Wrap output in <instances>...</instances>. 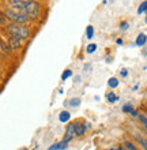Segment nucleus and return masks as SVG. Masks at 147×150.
Masks as SVG:
<instances>
[{
	"label": "nucleus",
	"instance_id": "f257e3e1",
	"mask_svg": "<svg viewBox=\"0 0 147 150\" xmlns=\"http://www.w3.org/2000/svg\"><path fill=\"white\" fill-rule=\"evenodd\" d=\"M7 8L15 12H19V14H23L29 19L38 18L41 11L40 3L33 1V0H10V1H7Z\"/></svg>",
	"mask_w": 147,
	"mask_h": 150
},
{
	"label": "nucleus",
	"instance_id": "f03ea898",
	"mask_svg": "<svg viewBox=\"0 0 147 150\" xmlns=\"http://www.w3.org/2000/svg\"><path fill=\"white\" fill-rule=\"evenodd\" d=\"M6 32L10 34V37H15L20 41H26L30 37V29L26 25L20 23H8L6 26Z\"/></svg>",
	"mask_w": 147,
	"mask_h": 150
},
{
	"label": "nucleus",
	"instance_id": "7ed1b4c3",
	"mask_svg": "<svg viewBox=\"0 0 147 150\" xmlns=\"http://www.w3.org/2000/svg\"><path fill=\"white\" fill-rule=\"evenodd\" d=\"M6 16H7L8 21H11V23H20V25H25L29 22V18L23 14H19V12H15L10 10V8H6V11H4Z\"/></svg>",
	"mask_w": 147,
	"mask_h": 150
},
{
	"label": "nucleus",
	"instance_id": "20e7f679",
	"mask_svg": "<svg viewBox=\"0 0 147 150\" xmlns=\"http://www.w3.org/2000/svg\"><path fill=\"white\" fill-rule=\"evenodd\" d=\"M22 44H23V41H20V40L15 38V37H8V40H7V45H8V48H10V51L20 49V48H22Z\"/></svg>",
	"mask_w": 147,
	"mask_h": 150
},
{
	"label": "nucleus",
	"instance_id": "39448f33",
	"mask_svg": "<svg viewBox=\"0 0 147 150\" xmlns=\"http://www.w3.org/2000/svg\"><path fill=\"white\" fill-rule=\"evenodd\" d=\"M87 126H84L82 122H75L74 123V130H75V137H83L86 132Z\"/></svg>",
	"mask_w": 147,
	"mask_h": 150
},
{
	"label": "nucleus",
	"instance_id": "423d86ee",
	"mask_svg": "<svg viewBox=\"0 0 147 150\" xmlns=\"http://www.w3.org/2000/svg\"><path fill=\"white\" fill-rule=\"evenodd\" d=\"M75 137V130H74V124H68L65 128V134H64V141L70 142L72 138Z\"/></svg>",
	"mask_w": 147,
	"mask_h": 150
},
{
	"label": "nucleus",
	"instance_id": "0eeeda50",
	"mask_svg": "<svg viewBox=\"0 0 147 150\" xmlns=\"http://www.w3.org/2000/svg\"><path fill=\"white\" fill-rule=\"evenodd\" d=\"M10 53V48H8L7 42H4L3 40L0 38V55L1 56H7Z\"/></svg>",
	"mask_w": 147,
	"mask_h": 150
},
{
	"label": "nucleus",
	"instance_id": "6e6552de",
	"mask_svg": "<svg viewBox=\"0 0 147 150\" xmlns=\"http://www.w3.org/2000/svg\"><path fill=\"white\" fill-rule=\"evenodd\" d=\"M146 42H147V36L144 34V33H140L139 36L136 37L135 44L138 45V47H143V45H146Z\"/></svg>",
	"mask_w": 147,
	"mask_h": 150
},
{
	"label": "nucleus",
	"instance_id": "1a4fd4ad",
	"mask_svg": "<svg viewBox=\"0 0 147 150\" xmlns=\"http://www.w3.org/2000/svg\"><path fill=\"white\" fill-rule=\"evenodd\" d=\"M70 119H71V113L68 111H61L59 115V120L61 123H68L70 122Z\"/></svg>",
	"mask_w": 147,
	"mask_h": 150
},
{
	"label": "nucleus",
	"instance_id": "9d476101",
	"mask_svg": "<svg viewBox=\"0 0 147 150\" xmlns=\"http://www.w3.org/2000/svg\"><path fill=\"white\" fill-rule=\"evenodd\" d=\"M123 112L124 113H131L132 116H138V113L135 112V108L132 107L131 104H124L123 105Z\"/></svg>",
	"mask_w": 147,
	"mask_h": 150
},
{
	"label": "nucleus",
	"instance_id": "9b49d317",
	"mask_svg": "<svg viewBox=\"0 0 147 150\" xmlns=\"http://www.w3.org/2000/svg\"><path fill=\"white\" fill-rule=\"evenodd\" d=\"M119 79L115 78V76H112V78H109V81H108V86L110 87V89H116V87H119Z\"/></svg>",
	"mask_w": 147,
	"mask_h": 150
},
{
	"label": "nucleus",
	"instance_id": "f8f14e48",
	"mask_svg": "<svg viewBox=\"0 0 147 150\" xmlns=\"http://www.w3.org/2000/svg\"><path fill=\"white\" fill-rule=\"evenodd\" d=\"M106 100H108V103L113 104V103H116V101L119 100V97L116 96V93H113V91H109V93L106 94Z\"/></svg>",
	"mask_w": 147,
	"mask_h": 150
},
{
	"label": "nucleus",
	"instance_id": "ddd939ff",
	"mask_svg": "<svg viewBox=\"0 0 147 150\" xmlns=\"http://www.w3.org/2000/svg\"><path fill=\"white\" fill-rule=\"evenodd\" d=\"M86 37H87L89 40L94 38V28H93L91 25H89L87 28H86Z\"/></svg>",
	"mask_w": 147,
	"mask_h": 150
},
{
	"label": "nucleus",
	"instance_id": "4468645a",
	"mask_svg": "<svg viewBox=\"0 0 147 150\" xmlns=\"http://www.w3.org/2000/svg\"><path fill=\"white\" fill-rule=\"evenodd\" d=\"M7 25H8L7 16H6V14H4L1 10H0V26H7Z\"/></svg>",
	"mask_w": 147,
	"mask_h": 150
},
{
	"label": "nucleus",
	"instance_id": "2eb2a0df",
	"mask_svg": "<svg viewBox=\"0 0 147 150\" xmlns=\"http://www.w3.org/2000/svg\"><path fill=\"white\" fill-rule=\"evenodd\" d=\"M97 51V44H89L87 47H86V52H87L89 55H91V53H94V52Z\"/></svg>",
	"mask_w": 147,
	"mask_h": 150
},
{
	"label": "nucleus",
	"instance_id": "dca6fc26",
	"mask_svg": "<svg viewBox=\"0 0 147 150\" xmlns=\"http://www.w3.org/2000/svg\"><path fill=\"white\" fill-rule=\"evenodd\" d=\"M80 105V98L79 97H74V98L70 100V107L75 108V107H79Z\"/></svg>",
	"mask_w": 147,
	"mask_h": 150
},
{
	"label": "nucleus",
	"instance_id": "f3484780",
	"mask_svg": "<svg viewBox=\"0 0 147 150\" xmlns=\"http://www.w3.org/2000/svg\"><path fill=\"white\" fill-rule=\"evenodd\" d=\"M68 143L70 142H67V141H61V142H57L56 145H57V150H65L68 147Z\"/></svg>",
	"mask_w": 147,
	"mask_h": 150
},
{
	"label": "nucleus",
	"instance_id": "a211bd4d",
	"mask_svg": "<svg viewBox=\"0 0 147 150\" xmlns=\"http://www.w3.org/2000/svg\"><path fill=\"white\" fill-rule=\"evenodd\" d=\"M72 76V70H65V71L63 72V75H61V81H67L68 78H71Z\"/></svg>",
	"mask_w": 147,
	"mask_h": 150
},
{
	"label": "nucleus",
	"instance_id": "6ab92c4d",
	"mask_svg": "<svg viewBox=\"0 0 147 150\" xmlns=\"http://www.w3.org/2000/svg\"><path fill=\"white\" fill-rule=\"evenodd\" d=\"M143 12H147V1H143L138 8V14H143Z\"/></svg>",
	"mask_w": 147,
	"mask_h": 150
},
{
	"label": "nucleus",
	"instance_id": "aec40b11",
	"mask_svg": "<svg viewBox=\"0 0 147 150\" xmlns=\"http://www.w3.org/2000/svg\"><path fill=\"white\" fill-rule=\"evenodd\" d=\"M124 145L127 146V149H128V150H138V149L135 147V145H132V143L129 142V141H125V142H124Z\"/></svg>",
	"mask_w": 147,
	"mask_h": 150
},
{
	"label": "nucleus",
	"instance_id": "412c9836",
	"mask_svg": "<svg viewBox=\"0 0 147 150\" xmlns=\"http://www.w3.org/2000/svg\"><path fill=\"white\" fill-rule=\"evenodd\" d=\"M139 120L143 123V126L146 127V130H147V117L146 116H144V115H139Z\"/></svg>",
	"mask_w": 147,
	"mask_h": 150
},
{
	"label": "nucleus",
	"instance_id": "4be33fe9",
	"mask_svg": "<svg viewBox=\"0 0 147 150\" xmlns=\"http://www.w3.org/2000/svg\"><path fill=\"white\" fill-rule=\"evenodd\" d=\"M106 150H125L123 146H120V145H116V146H110L109 149H106Z\"/></svg>",
	"mask_w": 147,
	"mask_h": 150
},
{
	"label": "nucleus",
	"instance_id": "5701e85b",
	"mask_svg": "<svg viewBox=\"0 0 147 150\" xmlns=\"http://www.w3.org/2000/svg\"><path fill=\"white\" fill-rule=\"evenodd\" d=\"M128 28H129L128 22H121V25H120V29H121V30H127Z\"/></svg>",
	"mask_w": 147,
	"mask_h": 150
},
{
	"label": "nucleus",
	"instance_id": "b1692460",
	"mask_svg": "<svg viewBox=\"0 0 147 150\" xmlns=\"http://www.w3.org/2000/svg\"><path fill=\"white\" fill-rule=\"evenodd\" d=\"M120 76H121V78H127L128 76V71L125 70V68H123V70L120 71Z\"/></svg>",
	"mask_w": 147,
	"mask_h": 150
},
{
	"label": "nucleus",
	"instance_id": "393cba45",
	"mask_svg": "<svg viewBox=\"0 0 147 150\" xmlns=\"http://www.w3.org/2000/svg\"><path fill=\"white\" fill-rule=\"evenodd\" d=\"M139 141H140V143L143 145V147L147 150V139H143V138H139Z\"/></svg>",
	"mask_w": 147,
	"mask_h": 150
},
{
	"label": "nucleus",
	"instance_id": "a878e982",
	"mask_svg": "<svg viewBox=\"0 0 147 150\" xmlns=\"http://www.w3.org/2000/svg\"><path fill=\"white\" fill-rule=\"evenodd\" d=\"M48 150H57V145H56V143H55V145H52Z\"/></svg>",
	"mask_w": 147,
	"mask_h": 150
},
{
	"label": "nucleus",
	"instance_id": "bb28decb",
	"mask_svg": "<svg viewBox=\"0 0 147 150\" xmlns=\"http://www.w3.org/2000/svg\"><path fill=\"white\" fill-rule=\"evenodd\" d=\"M117 44H119V45H121V44H123V40L119 38V40H117Z\"/></svg>",
	"mask_w": 147,
	"mask_h": 150
},
{
	"label": "nucleus",
	"instance_id": "cd10ccee",
	"mask_svg": "<svg viewBox=\"0 0 147 150\" xmlns=\"http://www.w3.org/2000/svg\"><path fill=\"white\" fill-rule=\"evenodd\" d=\"M0 85H1V76H0Z\"/></svg>",
	"mask_w": 147,
	"mask_h": 150
},
{
	"label": "nucleus",
	"instance_id": "c85d7f7f",
	"mask_svg": "<svg viewBox=\"0 0 147 150\" xmlns=\"http://www.w3.org/2000/svg\"><path fill=\"white\" fill-rule=\"evenodd\" d=\"M146 23H147V15H146Z\"/></svg>",
	"mask_w": 147,
	"mask_h": 150
}]
</instances>
